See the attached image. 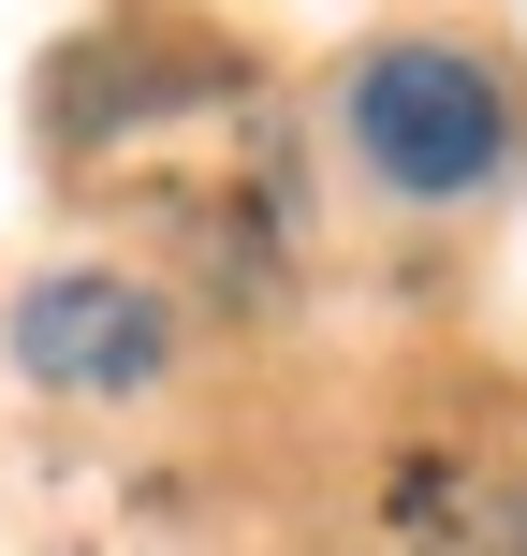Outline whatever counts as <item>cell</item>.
Returning <instances> with one entry per match:
<instances>
[{
	"label": "cell",
	"mask_w": 527,
	"mask_h": 556,
	"mask_svg": "<svg viewBox=\"0 0 527 556\" xmlns=\"http://www.w3.org/2000/svg\"><path fill=\"white\" fill-rule=\"evenodd\" d=\"M352 162L411 205H454L513 162V88L469 45H381L352 59Z\"/></svg>",
	"instance_id": "6da1fadb"
},
{
	"label": "cell",
	"mask_w": 527,
	"mask_h": 556,
	"mask_svg": "<svg viewBox=\"0 0 527 556\" xmlns=\"http://www.w3.org/2000/svg\"><path fill=\"white\" fill-rule=\"evenodd\" d=\"M162 352H176L162 293H133V278H103V264L29 278V293H15V366H29V381H59V395H147V381H162Z\"/></svg>",
	"instance_id": "7a4b0ae2"
},
{
	"label": "cell",
	"mask_w": 527,
	"mask_h": 556,
	"mask_svg": "<svg viewBox=\"0 0 527 556\" xmlns=\"http://www.w3.org/2000/svg\"><path fill=\"white\" fill-rule=\"evenodd\" d=\"M425 556H527V483H484V498H454V528Z\"/></svg>",
	"instance_id": "3957f363"
}]
</instances>
